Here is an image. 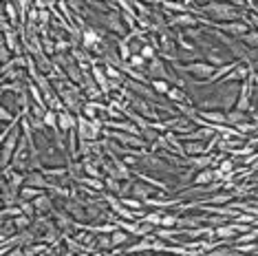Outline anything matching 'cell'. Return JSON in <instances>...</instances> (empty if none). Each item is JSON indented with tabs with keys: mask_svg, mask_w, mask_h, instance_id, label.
<instances>
[{
	"mask_svg": "<svg viewBox=\"0 0 258 256\" xmlns=\"http://www.w3.org/2000/svg\"><path fill=\"white\" fill-rule=\"evenodd\" d=\"M201 9L203 16H208V18H212L214 22H232V20H243V11L245 9H238L234 7V5L225 3V0H212V3L203 5Z\"/></svg>",
	"mask_w": 258,
	"mask_h": 256,
	"instance_id": "6da1fadb",
	"label": "cell"
},
{
	"mask_svg": "<svg viewBox=\"0 0 258 256\" xmlns=\"http://www.w3.org/2000/svg\"><path fill=\"white\" fill-rule=\"evenodd\" d=\"M174 71L185 73V75H192V78L199 80V82H210V80H212V75L216 73V67H214V64H210V62L203 57V60L185 62V64L177 62V64H174Z\"/></svg>",
	"mask_w": 258,
	"mask_h": 256,
	"instance_id": "7a4b0ae2",
	"label": "cell"
},
{
	"mask_svg": "<svg viewBox=\"0 0 258 256\" xmlns=\"http://www.w3.org/2000/svg\"><path fill=\"white\" fill-rule=\"evenodd\" d=\"M22 142V121L14 126V131L9 133L7 139H3V155H0V161H3V168H9L11 161H14V153L18 150V144Z\"/></svg>",
	"mask_w": 258,
	"mask_h": 256,
	"instance_id": "3957f363",
	"label": "cell"
},
{
	"mask_svg": "<svg viewBox=\"0 0 258 256\" xmlns=\"http://www.w3.org/2000/svg\"><path fill=\"white\" fill-rule=\"evenodd\" d=\"M78 137L84 139V142H99L104 137V121L97 119H86L80 115V121H78Z\"/></svg>",
	"mask_w": 258,
	"mask_h": 256,
	"instance_id": "277c9868",
	"label": "cell"
},
{
	"mask_svg": "<svg viewBox=\"0 0 258 256\" xmlns=\"http://www.w3.org/2000/svg\"><path fill=\"white\" fill-rule=\"evenodd\" d=\"M99 20H102V25H104V31H110L117 38L128 36V27H126V22L121 20L119 9H113V11H108V14H99Z\"/></svg>",
	"mask_w": 258,
	"mask_h": 256,
	"instance_id": "5b68a950",
	"label": "cell"
},
{
	"mask_svg": "<svg viewBox=\"0 0 258 256\" xmlns=\"http://www.w3.org/2000/svg\"><path fill=\"white\" fill-rule=\"evenodd\" d=\"M203 55H205V60H208L210 64H214L216 69H219V67H225V64H230V62H234V55L230 53V51H223L221 46H216V44L205 46V49H203Z\"/></svg>",
	"mask_w": 258,
	"mask_h": 256,
	"instance_id": "8992f818",
	"label": "cell"
},
{
	"mask_svg": "<svg viewBox=\"0 0 258 256\" xmlns=\"http://www.w3.org/2000/svg\"><path fill=\"white\" fill-rule=\"evenodd\" d=\"M168 18V25L174 27V29H187V27H201L199 25V16L197 14H168V11H163Z\"/></svg>",
	"mask_w": 258,
	"mask_h": 256,
	"instance_id": "52a82bcc",
	"label": "cell"
},
{
	"mask_svg": "<svg viewBox=\"0 0 258 256\" xmlns=\"http://www.w3.org/2000/svg\"><path fill=\"white\" fill-rule=\"evenodd\" d=\"M157 195V188L155 185H150V183H146L142 181V179H133V183H131V195L128 197H135V199H150V197H155Z\"/></svg>",
	"mask_w": 258,
	"mask_h": 256,
	"instance_id": "ba28073f",
	"label": "cell"
},
{
	"mask_svg": "<svg viewBox=\"0 0 258 256\" xmlns=\"http://www.w3.org/2000/svg\"><path fill=\"white\" fill-rule=\"evenodd\" d=\"M25 185H33V188H40V190H46L49 192V177L42 172V168H31V170L27 172V183Z\"/></svg>",
	"mask_w": 258,
	"mask_h": 256,
	"instance_id": "9c48e42d",
	"label": "cell"
},
{
	"mask_svg": "<svg viewBox=\"0 0 258 256\" xmlns=\"http://www.w3.org/2000/svg\"><path fill=\"white\" fill-rule=\"evenodd\" d=\"M78 121H80V115L71 113V110H62V113H57V124H60L62 133L78 131Z\"/></svg>",
	"mask_w": 258,
	"mask_h": 256,
	"instance_id": "30bf717a",
	"label": "cell"
},
{
	"mask_svg": "<svg viewBox=\"0 0 258 256\" xmlns=\"http://www.w3.org/2000/svg\"><path fill=\"white\" fill-rule=\"evenodd\" d=\"M33 206H36V210H38V217L40 214H51V212H55V197L51 195V192H44L42 197H38V199L33 201Z\"/></svg>",
	"mask_w": 258,
	"mask_h": 256,
	"instance_id": "8fae6325",
	"label": "cell"
},
{
	"mask_svg": "<svg viewBox=\"0 0 258 256\" xmlns=\"http://www.w3.org/2000/svg\"><path fill=\"white\" fill-rule=\"evenodd\" d=\"M199 117H203L205 121H210V124H227V115L225 110H219V108H199Z\"/></svg>",
	"mask_w": 258,
	"mask_h": 256,
	"instance_id": "7c38bea8",
	"label": "cell"
},
{
	"mask_svg": "<svg viewBox=\"0 0 258 256\" xmlns=\"http://www.w3.org/2000/svg\"><path fill=\"white\" fill-rule=\"evenodd\" d=\"M232 201H234V195L232 192H225V190L203 197V203H208V206H230Z\"/></svg>",
	"mask_w": 258,
	"mask_h": 256,
	"instance_id": "4fadbf2b",
	"label": "cell"
},
{
	"mask_svg": "<svg viewBox=\"0 0 258 256\" xmlns=\"http://www.w3.org/2000/svg\"><path fill=\"white\" fill-rule=\"evenodd\" d=\"M183 148H185V157L208 155V142H201V139H190V142H183Z\"/></svg>",
	"mask_w": 258,
	"mask_h": 256,
	"instance_id": "5bb4252c",
	"label": "cell"
},
{
	"mask_svg": "<svg viewBox=\"0 0 258 256\" xmlns=\"http://www.w3.org/2000/svg\"><path fill=\"white\" fill-rule=\"evenodd\" d=\"M214 234H216L219 241H225V243H230V245H234L236 230L232 228V223H223V225H219V228H214Z\"/></svg>",
	"mask_w": 258,
	"mask_h": 256,
	"instance_id": "9a60e30c",
	"label": "cell"
},
{
	"mask_svg": "<svg viewBox=\"0 0 258 256\" xmlns=\"http://www.w3.org/2000/svg\"><path fill=\"white\" fill-rule=\"evenodd\" d=\"M166 100L170 104H190V97H187L185 89H181V86H170Z\"/></svg>",
	"mask_w": 258,
	"mask_h": 256,
	"instance_id": "2e32d148",
	"label": "cell"
},
{
	"mask_svg": "<svg viewBox=\"0 0 258 256\" xmlns=\"http://www.w3.org/2000/svg\"><path fill=\"white\" fill-rule=\"evenodd\" d=\"M225 115H227V126H238V124H243V121L251 119V115L247 113V110H238V108L225 110Z\"/></svg>",
	"mask_w": 258,
	"mask_h": 256,
	"instance_id": "e0dca14e",
	"label": "cell"
},
{
	"mask_svg": "<svg viewBox=\"0 0 258 256\" xmlns=\"http://www.w3.org/2000/svg\"><path fill=\"white\" fill-rule=\"evenodd\" d=\"M214 183V168H203V170L195 172L192 185H212Z\"/></svg>",
	"mask_w": 258,
	"mask_h": 256,
	"instance_id": "ac0fdd59",
	"label": "cell"
},
{
	"mask_svg": "<svg viewBox=\"0 0 258 256\" xmlns=\"http://www.w3.org/2000/svg\"><path fill=\"white\" fill-rule=\"evenodd\" d=\"M110 238H113V245L115 247H121V249H124V247H128V245H133V234H128V232H124V230H119V228H117L115 232H113V234H110Z\"/></svg>",
	"mask_w": 258,
	"mask_h": 256,
	"instance_id": "d6986e66",
	"label": "cell"
},
{
	"mask_svg": "<svg viewBox=\"0 0 258 256\" xmlns=\"http://www.w3.org/2000/svg\"><path fill=\"white\" fill-rule=\"evenodd\" d=\"M104 185H106V192H110V195H117V197H121V190H124V181H121V179L104 177Z\"/></svg>",
	"mask_w": 258,
	"mask_h": 256,
	"instance_id": "ffe728a7",
	"label": "cell"
},
{
	"mask_svg": "<svg viewBox=\"0 0 258 256\" xmlns=\"http://www.w3.org/2000/svg\"><path fill=\"white\" fill-rule=\"evenodd\" d=\"M121 199V206H126V208H131V210H135V212H146V201H142V199H135V197H119Z\"/></svg>",
	"mask_w": 258,
	"mask_h": 256,
	"instance_id": "44dd1931",
	"label": "cell"
},
{
	"mask_svg": "<svg viewBox=\"0 0 258 256\" xmlns=\"http://www.w3.org/2000/svg\"><path fill=\"white\" fill-rule=\"evenodd\" d=\"M163 214H166V210H159V208H152V210H150V212H146L139 221H148V223H152V225H157V228H159V225H161V219H163Z\"/></svg>",
	"mask_w": 258,
	"mask_h": 256,
	"instance_id": "7402d4cb",
	"label": "cell"
},
{
	"mask_svg": "<svg viewBox=\"0 0 258 256\" xmlns=\"http://www.w3.org/2000/svg\"><path fill=\"white\" fill-rule=\"evenodd\" d=\"M238 40L247 46V49H258V29H249V31L243 33Z\"/></svg>",
	"mask_w": 258,
	"mask_h": 256,
	"instance_id": "603a6c76",
	"label": "cell"
},
{
	"mask_svg": "<svg viewBox=\"0 0 258 256\" xmlns=\"http://www.w3.org/2000/svg\"><path fill=\"white\" fill-rule=\"evenodd\" d=\"M46 190H40V188H33V185H25L20 190V199H27V201H36L38 197H42Z\"/></svg>",
	"mask_w": 258,
	"mask_h": 256,
	"instance_id": "cb8c5ba5",
	"label": "cell"
},
{
	"mask_svg": "<svg viewBox=\"0 0 258 256\" xmlns=\"http://www.w3.org/2000/svg\"><path fill=\"white\" fill-rule=\"evenodd\" d=\"M150 86H152V91H155L157 95H163V97H166L172 84H170L168 80H157V78H152V80H150Z\"/></svg>",
	"mask_w": 258,
	"mask_h": 256,
	"instance_id": "d4e9b609",
	"label": "cell"
},
{
	"mask_svg": "<svg viewBox=\"0 0 258 256\" xmlns=\"http://www.w3.org/2000/svg\"><path fill=\"white\" fill-rule=\"evenodd\" d=\"M128 64H131L133 69H137V71H146V69H148V60H146L142 53H133Z\"/></svg>",
	"mask_w": 258,
	"mask_h": 256,
	"instance_id": "484cf974",
	"label": "cell"
},
{
	"mask_svg": "<svg viewBox=\"0 0 258 256\" xmlns=\"http://www.w3.org/2000/svg\"><path fill=\"white\" fill-rule=\"evenodd\" d=\"M18 206L22 208V214H27L29 219H33L36 221L38 219V210H36V206H33V201H27V199H20Z\"/></svg>",
	"mask_w": 258,
	"mask_h": 256,
	"instance_id": "4316f807",
	"label": "cell"
},
{
	"mask_svg": "<svg viewBox=\"0 0 258 256\" xmlns=\"http://www.w3.org/2000/svg\"><path fill=\"white\" fill-rule=\"evenodd\" d=\"M159 135H161V133H157L152 126H148V128H144V131H142V137H144V142L148 144V146H152V144L159 139Z\"/></svg>",
	"mask_w": 258,
	"mask_h": 256,
	"instance_id": "83f0119b",
	"label": "cell"
},
{
	"mask_svg": "<svg viewBox=\"0 0 258 256\" xmlns=\"http://www.w3.org/2000/svg\"><path fill=\"white\" fill-rule=\"evenodd\" d=\"M22 214V208L16 203V206H7V208H3V219H16V217H20Z\"/></svg>",
	"mask_w": 258,
	"mask_h": 256,
	"instance_id": "f1b7e54d",
	"label": "cell"
},
{
	"mask_svg": "<svg viewBox=\"0 0 258 256\" xmlns=\"http://www.w3.org/2000/svg\"><path fill=\"white\" fill-rule=\"evenodd\" d=\"M142 55H144L146 60L150 62V60H155V57L159 55V49H157L155 44H150V42H148V44H144V49H142Z\"/></svg>",
	"mask_w": 258,
	"mask_h": 256,
	"instance_id": "f546056e",
	"label": "cell"
},
{
	"mask_svg": "<svg viewBox=\"0 0 258 256\" xmlns=\"http://www.w3.org/2000/svg\"><path fill=\"white\" fill-rule=\"evenodd\" d=\"M42 51H44V53L46 55H49V57H53L55 55V40L53 38H42Z\"/></svg>",
	"mask_w": 258,
	"mask_h": 256,
	"instance_id": "4dcf8cb0",
	"label": "cell"
},
{
	"mask_svg": "<svg viewBox=\"0 0 258 256\" xmlns=\"http://www.w3.org/2000/svg\"><path fill=\"white\" fill-rule=\"evenodd\" d=\"M14 55H16V53H14V51L9 49L7 44H5V42L0 44V62H3V64H7V62H11V60H14Z\"/></svg>",
	"mask_w": 258,
	"mask_h": 256,
	"instance_id": "1f68e13d",
	"label": "cell"
},
{
	"mask_svg": "<svg viewBox=\"0 0 258 256\" xmlns=\"http://www.w3.org/2000/svg\"><path fill=\"white\" fill-rule=\"evenodd\" d=\"M51 9H40V27H49L51 25Z\"/></svg>",
	"mask_w": 258,
	"mask_h": 256,
	"instance_id": "d6a6232c",
	"label": "cell"
},
{
	"mask_svg": "<svg viewBox=\"0 0 258 256\" xmlns=\"http://www.w3.org/2000/svg\"><path fill=\"white\" fill-rule=\"evenodd\" d=\"M3 256H27V252H25V247H11L7 254H3Z\"/></svg>",
	"mask_w": 258,
	"mask_h": 256,
	"instance_id": "836d02e7",
	"label": "cell"
},
{
	"mask_svg": "<svg viewBox=\"0 0 258 256\" xmlns=\"http://www.w3.org/2000/svg\"><path fill=\"white\" fill-rule=\"evenodd\" d=\"M225 3L234 5V7H238V9H247V5H245V0H225Z\"/></svg>",
	"mask_w": 258,
	"mask_h": 256,
	"instance_id": "e575fe53",
	"label": "cell"
},
{
	"mask_svg": "<svg viewBox=\"0 0 258 256\" xmlns=\"http://www.w3.org/2000/svg\"><path fill=\"white\" fill-rule=\"evenodd\" d=\"M251 84H254V89H258V69H254V71H251Z\"/></svg>",
	"mask_w": 258,
	"mask_h": 256,
	"instance_id": "d590c367",
	"label": "cell"
},
{
	"mask_svg": "<svg viewBox=\"0 0 258 256\" xmlns=\"http://www.w3.org/2000/svg\"><path fill=\"white\" fill-rule=\"evenodd\" d=\"M245 5H247V9H256V0H245Z\"/></svg>",
	"mask_w": 258,
	"mask_h": 256,
	"instance_id": "8d00e7d4",
	"label": "cell"
},
{
	"mask_svg": "<svg viewBox=\"0 0 258 256\" xmlns=\"http://www.w3.org/2000/svg\"><path fill=\"white\" fill-rule=\"evenodd\" d=\"M168 256H179V254H168Z\"/></svg>",
	"mask_w": 258,
	"mask_h": 256,
	"instance_id": "74e56055",
	"label": "cell"
},
{
	"mask_svg": "<svg viewBox=\"0 0 258 256\" xmlns=\"http://www.w3.org/2000/svg\"><path fill=\"white\" fill-rule=\"evenodd\" d=\"M256 256H258V249H256Z\"/></svg>",
	"mask_w": 258,
	"mask_h": 256,
	"instance_id": "f35d334b",
	"label": "cell"
}]
</instances>
